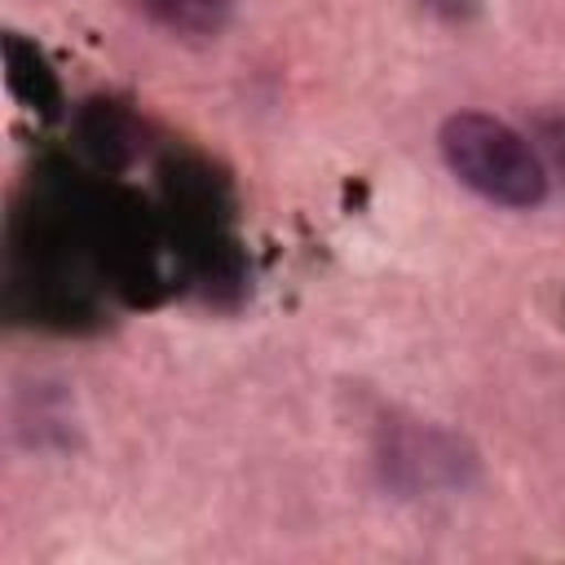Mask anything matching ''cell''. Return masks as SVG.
Segmentation results:
<instances>
[{
  "label": "cell",
  "instance_id": "obj_2",
  "mask_svg": "<svg viewBox=\"0 0 565 565\" xmlns=\"http://www.w3.org/2000/svg\"><path fill=\"white\" fill-rule=\"evenodd\" d=\"M380 468L393 486L424 494V490H463L477 477V455L463 446V437L433 428V424H415V428H397L384 450H380Z\"/></svg>",
  "mask_w": 565,
  "mask_h": 565
},
{
  "label": "cell",
  "instance_id": "obj_3",
  "mask_svg": "<svg viewBox=\"0 0 565 565\" xmlns=\"http://www.w3.org/2000/svg\"><path fill=\"white\" fill-rule=\"evenodd\" d=\"M137 9L181 40H216L234 13L230 0H137Z\"/></svg>",
  "mask_w": 565,
  "mask_h": 565
},
{
  "label": "cell",
  "instance_id": "obj_4",
  "mask_svg": "<svg viewBox=\"0 0 565 565\" xmlns=\"http://www.w3.org/2000/svg\"><path fill=\"white\" fill-rule=\"evenodd\" d=\"M4 66H9V88H13L22 102L44 106V102L57 97V84H53V75L44 71L40 53H35L31 44H22L18 35L4 40Z\"/></svg>",
  "mask_w": 565,
  "mask_h": 565
},
{
  "label": "cell",
  "instance_id": "obj_5",
  "mask_svg": "<svg viewBox=\"0 0 565 565\" xmlns=\"http://www.w3.org/2000/svg\"><path fill=\"white\" fill-rule=\"evenodd\" d=\"M530 141L543 154L547 172L565 177V110H539L530 124Z\"/></svg>",
  "mask_w": 565,
  "mask_h": 565
},
{
  "label": "cell",
  "instance_id": "obj_1",
  "mask_svg": "<svg viewBox=\"0 0 565 565\" xmlns=\"http://www.w3.org/2000/svg\"><path fill=\"white\" fill-rule=\"evenodd\" d=\"M437 150L450 177L477 199L512 212L547 203L552 172L534 141L490 110H455L437 128Z\"/></svg>",
  "mask_w": 565,
  "mask_h": 565
}]
</instances>
